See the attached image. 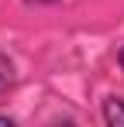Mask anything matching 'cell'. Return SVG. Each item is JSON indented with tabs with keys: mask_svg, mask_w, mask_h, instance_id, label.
<instances>
[{
	"mask_svg": "<svg viewBox=\"0 0 124 127\" xmlns=\"http://www.w3.org/2000/svg\"><path fill=\"white\" fill-rule=\"evenodd\" d=\"M100 117H103V124L121 127L124 124V96H107L103 106H100Z\"/></svg>",
	"mask_w": 124,
	"mask_h": 127,
	"instance_id": "6da1fadb",
	"label": "cell"
},
{
	"mask_svg": "<svg viewBox=\"0 0 124 127\" xmlns=\"http://www.w3.org/2000/svg\"><path fill=\"white\" fill-rule=\"evenodd\" d=\"M14 83H17V69H14V62H10L3 52H0V96H3V93H10Z\"/></svg>",
	"mask_w": 124,
	"mask_h": 127,
	"instance_id": "7a4b0ae2",
	"label": "cell"
},
{
	"mask_svg": "<svg viewBox=\"0 0 124 127\" xmlns=\"http://www.w3.org/2000/svg\"><path fill=\"white\" fill-rule=\"evenodd\" d=\"M24 3H35V7H48V3H59V0H24Z\"/></svg>",
	"mask_w": 124,
	"mask_h": 127,
	"instance_id": "3957f363",
	"label": "cell"
},
{
	"mask_svg": "<svg viewBox=\"0 0 124 127\" xmlns=\"http://www.w3.org/2000/svg\"><path fill=\"white\" fill-rule=\"evenodd\" d=\"M117 65H121V69H124V45H121V48H117Z\"/></svg>",
	"mask_w": 124,
	"mask_h": 127,
	"instance_id": "277c9868",
	"label": "cell"
}]
</instances>
